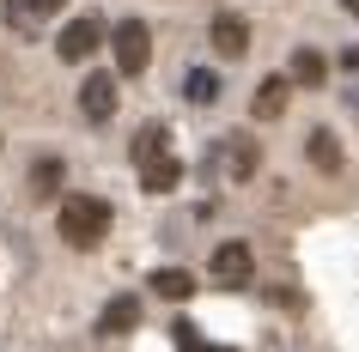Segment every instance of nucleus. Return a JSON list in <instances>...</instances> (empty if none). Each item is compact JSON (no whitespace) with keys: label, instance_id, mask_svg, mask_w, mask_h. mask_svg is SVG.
Returning <instances> with one entry per match:
<instances>
[{"label":"nucleus","instance_id":"8","mask_svg":"<svg viewBox=\"0 0 359 352\" xmlns=\"http://www.w3.org/2000/svg\"><path fill=\"white\" fill-rule=\"evenodd\" d=\"M61 6H67V0H0V13H6L13 31H37L43 19H55Z\"/></svg>","mask_w":359,"mask_h":352},{"label":"nucleus","instance_id":"12","mask_svg":"<svg viewBox=\"0 0 359 352\" xmlns=\"http://www.w3.org/2000/svg\"><path fill=\"white\" fill-rule=\"evenodd\" d=\"M152 158H170V128L165 122H147V128L134 134V170L152 164Z\"/></svg>","mask_w":359,"mask_h":352},{"label":"nucleus","instance_id":"20","mask_svg":"<svg viewBox=\"0 0 359 352\" xmlns=\"http://www.w3.org/2000/svg\"><path fill=\"white\" fill-rule=\"evenodd\" d=\"M347 104H353V115H359V92H347Z\"/></svg>","mask_w":359,"mask_h":352},{"label":"nucleus","instance_id":"3","mask_svg":"<svg viewBox=\"0 0 359 352\" xmlns=\"http://www.w3.org/2000/svg\"><path fill=\"white\" fill-rule=\"evenodd\" d=\"M213 286H226V292H238V286H250L256 279V255H250V243H219L208 261Z\"/></svg>","mask_w":359,"mask_h":352},{"label":"nucleus","instance_id":"13","mask_svg":"<svg viewBox=\"0 0 359 352\" xmlns=\"http://www.w3.org/2000/svg\"><path fill=\"white\" fill-rule=\"evenodd\" d=\"M177 183H183V164H177V158H152V164H140V188H147V195H170Z\"/></svg>","mask_w":359,"mask_h":352},{"label":"nucleus","instance_id":"15","mask_svg":"<svg viewBox=\"0 0 359 352\" xmlns=\"http://www.w3.org/2000/svg\"><path fill=\"white\" fill-rule=\"evenodd\" d=\"M147 286H152V292H158V297H170V304H183V297L195 292V279L183 274V267H158V274H152Z\"/></svg>","mask_w":359,"mask_h":352},{"label":"nucleus","instance_id":"16","mask_svg":"<svg viewBox=\"0 0 359 352\" xmlns=\"http://www.w3.org/2000/svg\"><path fill=\"white\" fill-rule=\"evenodd\" d=\"M31 195H37V201H55L61 195V158H37V164H31Z\"/></svg>","mask_w":359,"mask_h":352},{"label":"nucleus","instance_id":"4","mask_svg":"<svg viewBox=\"0 0 359 352\" xmlns=\"http://www.w3.org/2000/svg\"><path fill=\"white\" fill-rule=\"evenodd\" d=\"M213 164L226 170L231 183H250V176H256V164H262V146H256L250 134H226V140H219V152H213Z\"/></svg>","mask_w":359,"mask_h":352},{"label":"nucleus","instance_id":"1","mask_svg":"<svg viewBox=\"0 0 359 352\" xmlns=\"http://www.w3.org/2000/svg\"><path fill=\"white\" fill-rule=\"evenodd\" d=\"M110 201L104 195H67L61 201V213H55V231H61V243L67 249H97V243L110 237Z\"/></svg>","mask_w":359,"mask_h":352},{"label":"nucleus","instance_id":"7","mask_svg":"<svg viewBox=\"0 0 359 352\" xmlns=\"http://www.w3.org/2000/svg\"><path fill=\"white\" fill-rule=\"evenodd\" d=\"M79 110H86V122H110L116 115V73L86 79V85H79Z\"/></svg>","mask_w":359,"mask_h":352},{"label":"nucleus","instance_id":"5","mask_svg":"<svg viewBox=\"0 0 359 352\" xmlns=\"http://www.w3.org/2000/svg\"><path fill=\"white\" fill-rule=\"evenodd\" d=\"M104 43V19H92V13H79V19H67L61 24V37H55V55L61 61H86Z\"/></svg>","mask_w":359,"mask_h":352},{"label":"nucleus","instance_id":"11","mask_svg":"<svg viewBox=\"0 0 359 352\" xmlns=\"http://www.w3.org/2000/svg\"><path fill=\"white\" fill-rule=\"evenodd\" d=\"M286 79H292V85H304V92H317L323 79H329V61H323L317 49H292V67H286Z\"/></svg>","mask_w":359,"mask_h":352},{"label":"nucleus","instance_id":"17","mask_svg":"<svg viewBox=\"0 0 359 352\" xmlns=\"http://www.w3.org/2000/svg\"><path fill=\"white\" fill-rule=\"evenodd\" d=\"M183 97H189V104H213V97H219V73L189 67V73H183Z\"/></svg>","mask_w":359,"mask_h":352},{"label":"nucleus","instance_id":"19","mask_svg":"<svg viewBox=\"0 0 359 352\" xmlns=\"http://www.w3.org/2000/svg\"><path fill=\"white\" fill-rule=\"evenodd\" d=\"M341 6H347V13H353V19H359V0H341Z\"/></svg>","mask_w":359,"mask_h":352},{"label":"nucleus","instance_id":"6","mask_svg":"<svg viewBox=\"0 0 359 352\" xmlns=\"http://www.w3.org/2000/svg\"><path fill=\"white\" fill-rule=\"evenodd\" d=\"M208 37H213V49H219V55H226V61L250 55V19H238V13H213Z\"/></svg>","mask_w":359,"mask_h":352},{"label":"nucleus","instance_id":"18","mask_svg":"<svg viewBox=\"0 0 359 352\" xmlns=\"http://www.w3.org/2000/svg\"><path fill=\"white\" fill-rule=\"evenodd\" d=\"M170 334H177V346H183V352H231V346H208L195 322H177V328H170Z\"/></svg>","mask_w":359,"mask_h":352},{"label":"nucleus","instance_id":"2","mask_svg":"<svg viewBox=\"0 0 359 352\" xmlns=\"http://www.w3.org/2000/svg\"><path fill=\"white\" fill-rule=\"evenodd\" d=\"M110 49H116V73L134 79V73H147V61H152V31L140 19H122L116 37H110Z\"/></svg>","mask_w":359,"mask_h":352},{"label":"nucleus","instance_id":"14","mask_svg":"<svg viewBox=\"0 0 359 352\" xmlns=\"http://www.w3.org/2000/svg\"><path fill=\"white\" fill-rule=\"evenodd\" d=\"M304 158H311L317 170H341V146H335V134H329V128H311V134H304Z\"/></svg>","mask_w":359,"mask_h":352},{"label":"nucleus","instance_id":"10","mask_svg":"<svg viewBox=\"0 0 359 352\" xmlns=\"http://www.w3.org/2000/svg\"><path fill=\"white\" fill-rule=\"evenodd\" d=\"M134 328H140V297L134 292L110 297V304L97 310V334H134Z\"/></svg>","mask_w":359,"mask_h":352},{"label":"nucleus","instance_id":"9","mask_svg":"<svg viewBox=\"0 0 359 352\" xmlns=\"http://www.w3.org/2000/svg\"><path fill=\"white\" fill-rule=\"evenodd\" d=\"M286 97H292V79H286V73H268L262 85H256V97H250V115H256V122H274V115L286 110Z\"/></svg>","mask_w":359,"mask_h":352}]
</instances>
